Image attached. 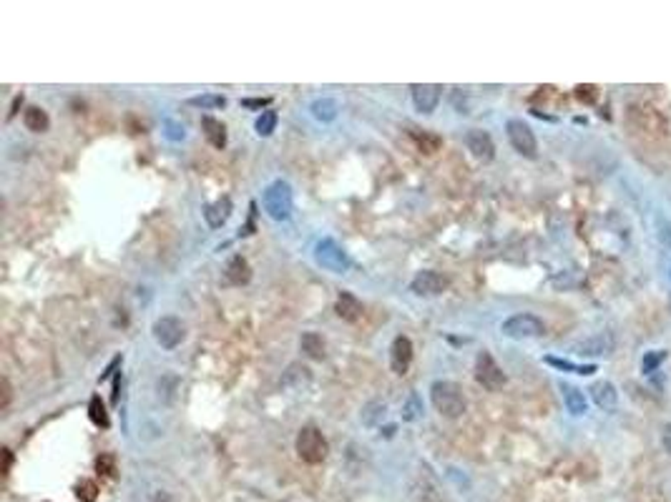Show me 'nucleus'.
<instances>
[{"mask_svg":"<svg viewBox=\"0 0 671 502\" xmlns=\"http://www.w3.org/2000/svg\"><path fill=\"white\" fill-rule=\"evenodd\" d=\"M430 399H432V407L447 419H458L460 414L465 412V407H468V402H465V394H463V387L455 385V382H450V380L432 382Z\"/></svg>","mask_w":671,"mask_h":502,"instance_id":"nucleus-1","label":"nucleus"},{"mask_svg":"<svg viewBox=\"0 0 671 502\" xmlns=\"http://www.w3.org/2000/svg\"><path fill=\"white\" fill-rule=\"evenodd\" d=\"M261 206H264L266 216L274 219V221H287L292 216V186L287 181L277 179L266 186L264 194H261Z\"/></svg>","mask_w":671,"mask_h":502,"instance_id":"nucleus-2","label":"nucleus"},{"mask_svg":"<svg viewBox=\"0 0 671 502\" xmlns=\"http://www.w3.org/2000/svg\"><path fill=\"white\" fill-rule=\"evenodd\" d=\"M294 447H297L299 460L307 462V465H320V462L327 460V452H330V444H327L325 434L317 427H312V424L299 429Z\"/></svg>","mask_w":671,"mask_h":502,"instance_id":"nucleus-3","label":"nucleus"},{"mask_svg":"<svg viewBox=\"0 0 671 502\" xmlns=\"http://www.w3.org/2000/svg\"><path fill=\"white\" fill-rule=\"evenodd\" d=\"M315 261L322 269L332 271V274H345L350 269V259H347L345 249L335 241V239H322L315 246Z\"/></svg>","mask_w":671,"mask_h":502,"instance_id":"nucleus-4","label":"nucleus"},{"mask_svg":"<svg viewBox=\"0 0 671 502\" xmlns=\"http://www.w3.org/2000/svg\"><path fill=\"white\" fill-rule=\"evenodd\" d=\"M475 380L488 392H498L506 385V372L498 367V362L493 360V355H490L488 349L478 352V357H475Z\"/></svg>","mask_w":671,"mask_h":502,"instance_id":"nucleus-5","label":"nucleus"},{"mask_svg":"<svg viewBox=\"0 0 671 502\" xmlns=\"http://www.w3.org/2000/svg\"><path fill=\"white\" fill-rule=\"evenodd\" d=\"M501 332L508 339H533L546 332V324L536 314H513L501 324Z\"/></svg>","mask_w":671,"mask_h":502,"instance_id":"nucleus-6","label":"nucleus"},{"mask_svg":"<svg viewBox=\"0 0 671 502\" xmlns=\"http://www.w3.org/2000/svg\"><path fill=\"white\" fill-rule=\"evenodd\" d=\"M506 133H508L511 146L516 148L521 156H526V159H536V156H539V141H536V136H533L531 126H528L526 121L511 118V121L506 123Z\"/></svg>","mask_w":671,"mask_h":502,"instance_id":"nucleus-7","label":"nucleus"},{"mask_svg":"<svg viewBox=\"0 0 671 502\" xmlns=\"http://www.w3.org/2000/svg\"><path fill=\"white\" fill-rule=\"evenodd\" d=\"M151 332H154L156 344H159V347H164V349L179 347V344L184 342V337H187V327H184L182 319H176V317L156 319L154 327H151Z\"/></svg>","mask_w":671,"mask_h":502,"instance_id":"nucleus-8","label":"nucleus"},{"mask_svg":"<svg viewBox=\"0 0 671 502\" xmlns=\"http://www.w3.org/2000/svg\"><path fill=\"white\" fill-rule=\"evenodd\" d=\"M447 286H450V281H447V276H442L440 271L422 269L417 271V276L412 279L410 289L412 294L417 296H440L442 291H447Z\"/></svg>","mask_w":671,"mask_h":502,"instance_id":"nucleus-9","label":"nucleus"},{"mask_svg":"<svg viewBox=\"0 0 671 502\" xmlns=\"http://www.w3.org/2000/svg\"><path fill=\"white\" fill-rule=\"evenodd\" d=\"M410 362H412V342L405 334H400V337H395L392 344H390V370H392L395 375H405V372L410 370Z\"/></svg>","mask_w":671,"mask_h":502,"instance_id":"nucleus-10","label":"nucleus"},{"mask_svg":"<svg viewBox=\"0 0 671 502\" xmlns=\"http://www.w3.org/2000/svg\"><path fill=\"white\" fill-rule=\"evenodd\" d=\"M465 146L478 161H493V156H496V143H493L490 133L480 131V128H470L465 133Z\"/></svg>","mask_w":671,"mask_h":502,"instance_id":"nucleus-11","label":"nucleus"},{"mask_svg":"<svg viewBox=\"0 0 671 502\" xmlns=\"http://www.w3.org/2000/svg\"><path fill=\"white\" fill-rule=\"evenodd\" d=\"M573 355L578 357H603L613 352V337L611 334H593V337L583 339V342L573 344Z\"/></svg>","mask_w":671,"mask_h":502,"instance_id":"nucleus-12","label":"nucleus"},{"mask_svg":"<svg viewBox=\"0 0 671 502\" xmlns=\"http://www.w3.org/2000/svg\"><path fill=\"white\" fill-rule=\"evenodd\" d=\"M442 88L435 83H415L412 85V103L420 113H432L440 103Z\"/></svg>","mask_w":671,"mask_h":502,"instance_id":"nucleus-13","label":"nucleus"},{"mask_svg":"<svg viewBox=\"0 0 671 502\" xmlns=\"http://www.w3.org/2000/svg\"><path fill=\"white\" fill-rule=\"evenodd\" d=\"M224 276H227V281H229V284H234V286L249 284V279H251V266H249V261H246L241 254H234L229 261H227Z\"/></svg>","mask_w":671,"mask_h":502,"instance_id":"nucleus-14","label":"nucleus"},{"mask_svg":"<svg viewBox=\"0 0 671 502\" xmlns=\"http://www.w3.org/2000/svg\"><path fill=\"white\" fill-rule=\"evenodd\" d=\"M232 216V199L229 196H222V199H217L214 204H209L207 209H204V219H207V224L212 229H222L224 224L229 221Z\"/></svg>","mask_w":671,"mask_h":502,"instance_id":"nucleus-15","label":"nucleus"},{"mask_svg":"<svg viewBox=\"0 0 671 502\" xmlns=\"http://www.w3.org/2000/svg\"><path fill=\"white\" fill-rule=\"evenodd\" d=\"M335 312H337V317H340L342 322H357V319L363 317V304H360V299H357L355 294H350V291H342V294L337 296Z\"/></svg>","mask_w":671,"mask_h":502,"instance_id":"nucleus-16","label":"nucleus"},{"mask_svg":"<svg viewBox=\"0 0 671 502\" xmlns=\"http://www.w3.org/2000/svg\"><path fill=\"white\" fill-rule=\"evenodd\" d=\"M588 392H591V399L596 402L601 409H613L618 404V392H616V387H613L608 380L593 382Z\"/></svg>","mask_w":671,"mask_h":502,"instance_id":"nucleus-17","label":"nucleus"},{"mask_svg":"<svg viewBox=\"0 0 671 502\" xmlns=\"http://www.w3.org/2000/svg\"><path fill=\"white\" fill-rule=\"evenodd\" d=\"M561 392H563L566 409H568L571 414H576V417H581V414H586L588 402H586V397H583V392H581L578 387L566 385V382H561Z\"/></svg>","mask_w":671,"mask_h":502,"instance_id":"nucleus-18","label":"nucleus"},{"mask_svg":"<svg viewBox=\"0 0 671 502\" xmlns=\"http://www.w3.org/2000/svg\"><path fill=\"white\" fill-rule=\"evenodd\" d=\"M202 131H204V136L209 138V143H212L214 148H224V146H227V128H224V123L219 121V118L204 116L202 118Z\"/></svg>","mask_w":671,"mask_h":502,"instance_id":"nucleus-19","label":"nucleus"},{"mask_svg":"<svg viewBox=\"0 0 671 502\" xmlns=\"http://www.w3.org/2000/svg\"><path fill=\"white\" fill-rule=\"evenodd\" d=\"M299 349H302L309 360H325V349L327 347H325V339H322V334L304 332L302 339H299Z\"/></svg>","mask_w":671,"mask_h":502,"instance_id":"nucleus-20","label":"nucleus"},{"mask_svg":"<svg viewBox=\"0 0 671 502\" xmlns=\"http://www.w3.org/2000/svg\"><path fill=\"white\" fill-rule=\"evenodd\" d=\"M23 126H26L28 131H33V133L48 131V126H51L48 113L43 111V108H38V106L26 108V111H23Z\"/></svg>","mask_w":671,"mask_h":502,"instance_id":"nucleus-21","label":"nucleus"},{"mask_svg":"<svg viewBox=\"0 0 671 502\" xmlns=\"http://www.w3.org/2000/svg\"><path fill=\"white\" fill-rule=\"evenodd\" d=\"M337 111H340V108H337V100H332V98H317L315 103H312V116L322 123L335 121Z\"/></svg>","mask_w":671,"mask_h":502,"instance_id":"nucleus-22","label":"nucleus"},{"mask_svg":"<svg viewBox=\"0 0 671 502\" xmlns=\"http://www.w3.org/2000/svg\"><path fill=\"white\" fill-rule=\"evenodd\" d=\"M410 138L417 143V148H420L422 154H435L437 148L442 146V138L437 136V133H427V131H417V128H412L410 131Z\"/></svg>","mask_w":671,"mask_h":502,"instance_id":"nucleus-23","label":"nucleus"},{"mask_svg":"<svg viewBox=\"0 0 671 502\" xmlns=\"http://www.w3.org/2000/svg\"><path fill=\"white\" fill-rule=\"evenodd\" d=\"M543 362H546V365H551V367H556V370L573 372V375H583V377H588V375H593V372H596V367H593V365H573V362L558 360V357H546Z\"/></svg>","mask_w":671,"mask_h":502,"instance_id":"nucleus-24","label":"nucleus"},{"mask_svg":"<svg viewBox=\"0 0 671 502\" xmlns=\"http://www.w3.org/2000/svg\"><path fill=\"white\" fill-rule=\"evenodd\" d=\"M88 417H91V422L96 424V427H108V412H106V404H103V399L98 394L91 397V402H88Z\"/></svg>","mask_w":671,"mask_h":502,"instance_id":"nucleus-25","label":"nucleus"},{"mask_svg":"<svg viewBox=\"0 0 671 502\" xmlns=\"http://www.w3.org/2000/svg\"><path fill=\"white\" fill-rule=\"evenodd\" d=\"M256 133L259 136H272L274 128H277V111H261V116L254 123Z\"/></svg>","mask_w":671,"mask_h":502,"instance_id":"nucleus-26","label":"nucleus"},{"mask_svg":"<svg viewBox=\"0 0 671 502\" xmlns=\"http://www.w3.org/2000/svg\"><path fill=\"white\" fill-rule=\"evenodd\" d=\"M76 497H78L80 502H96L98 485L93 480H80L78 485H76Z\"/></svg>","mask_w":671,"mask_h":502,"instance_id":"nucleus-27","label":"nucleus"},{"mask_svg":"<svg viewBox=\"0 0 671 502\" xmlns=\"http://www.w3.org/2000/svg\"><path fill=\"white\" fill-rule=\"evenodd\" d=\"M224 103H227L224 95H194V98H189V106L197 108H219Z\"/></svg>","mask_w":671,"mask_h":502,"instance_id":"nucleus-28","label":"nucleus"},{"mask_svg":"<svg viewBox=\"0 0 671 502\" xmlns=\"http://www.w3.org/2000/svg\"><path fill=\"white\" fill-rule=\"evenodd\" d=\"M96 470H98V475H103V477H113V475H116V457H113V455H101L96 460Z\"/></svg>","mask_w":671,"mask_h":502,"instance_id":"nucleus-29","label":"nucleus"},{"mask_svg":"<svg viewBox=\"0 0 671 502\" xmlns=\"http://www.w3.org/2000/svg\"><path fill=\"white\" fill-rule=\"evenodd\" d=\"M656 236L664 246H671V221L666 216L656 219Z\"/></svg>","mask_w":671,"mask_h":502,"instance_id":"nucleus-30","label":"nucleus"},{"mask_svg":"<svg viewBox=\"0 0 671 502\" xmlns=\"http://www.w3.org/2000/svg\"><path fill=\"white\" fill-rule=\"evenodd\" d=\"M664 360H666V352H661V349H656V352H649V355L644 357V372H654L656 367H659Z\"/></svg>","mask_w":671,"mask_h":502,"instance_id":"nucleus-31","label":"nucleus"},{"mask_svg":"<svg viewBox=\"0 0 671 502\" xmlns=\"http://www.w3.org/2000/svg\"><path fill=\"white\" fill-rule=\"evenodd\" d=\"M576 95H578L583 103H593L596 100V85H576Z\"/></svg>","mask_w":671,"mask_h":502,"instance_id":"nucleus-32","label":"nucleus"},{"mask_svg":"<svg viewBox=\"0 0 671 502\" xmlns=\"http://www.w3.org/2000/svg\"><path fill=\"white\" fill-rule=\"evenodd\" d=\"M420 412H422V407H420V404H417V397H415V394H410V399H407L405 409H402V417H405V419H415Z\"/></svg>","mask_w":671,"mask_h":502,"instance_id":"nucleus-33","label":"nucleus"},{"mask_svg":"<svg viewBox=\"0 0 671 502\" xmlns=\"http://www.w3.org/2000/svg\"><path fill=\"white\" fill-rule=\"evenodd\" d=\"M0 387H3V399H0V409H6L8 404H11V397H13V389H11V382L3 377L0 380Z\"/></svg>","mask_w":671,"mask_h":502,"instance_id":"nucleus-34","label":"nucleus"},{"mask_svg":"<svg viewBox=\"0 0 671 502\" xmlns=\"http://www.w3.org/2000/svg\"><path fill=\"white\" fill-rule=\"evenodd\" d=\"M241 106H244V108H261V106H269V98H244V100H241Z\"/></svg>","mask_w":671,"mask_h":502,"instance_id":"nucleus-35","label":"nucleus"},{"mask_svg":"<svg viewBox=\"0 0 671 502\" xmlns=\"http://www.w3.org/2000/svg\"><path fill=\"white\" fill-rule=\"evenodd\" d=\"M11 465H13V455H11V449H3V475H11Z\"/></svg>","mask_w":671,"mask_h":502,"instance_id":"nucleus-36","label":"nucleus"},{"mask_svg":"<svg viewBox=\"0 0 671 502\" xmlns=\"http://www.w3.org/2000/svg\"><path fill=\"white\" fill-rule=\"evenodd\" d=\"M661 444H664V449L671 455V424H666L664 432H661Z\"/></svg>","mask_w":671,"mask_h":502,"instance_id":"nucleus-37","label":"nucleus"},{"mask_svg":"<svg viewBox=\"0 0 671 502\" xmlns=\"http://www.w3.org/2000/svg\"><path fill=\"white\" fill-rule=\"evenodd\" d=\"M151 502H174V500H171L169 492H156V495L151 497Z\"/></svg>","mask_w":671,"mask_h":502,"instance_id":"nucleus-38","label":"nucleus"},{"mask_svg":"<svg viewBox=\"0 0 671 502\" xmlns=\"http://www.w3.org/2000/svg\"><path fill=\"white\" fill-rule=\"evenodd\" d=\"M118 387H121V377H116V382H113V404L118 402Z\"/></svg>","mask_w":671,"mask_h":502,"instance_id":"nucleus-39","label":"nucleus"},{"mask_svg":"<svg viewBox=\"0 0 671 502\" xmlns=\"http://www.w3.org/2000/svg\"><path fill=\"white\" fill-rule=\"evenodd\" d=\"M669 276H671V271H669Z\"/></svg>","mask_w":671,"mask_h":502,"instance_id":"nucleus-40","label":"nucleus"}]
</instances>
